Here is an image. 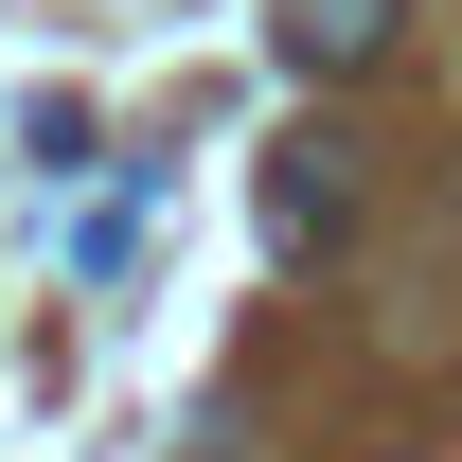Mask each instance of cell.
<instances>
[{"instance_id":"cell-1","label":"cell","mask_w":462,"mask_h":462,"mask_svg":"<svg viewBox=\"0 0 462 462\" xmlns=\"http://www.w3.org/2000/svg\"><path fill=\"white\" fill-rule=\"evenodd\" d=\"M338 231H356V143L285 125V143H267V249H285V267H320Z\"/></svg>"},{"instance_id":"cell-2","label":"cell","mask_w":462,"mask_h":462,"mask_svg":"<svg viewBox=\"0 0 462 462\" xmlns=\"http://www.w3.org/2000/svg\"><path fill=\"white\" fill-rule=\"evenodd\" d=\"M267 36H285V71H374L392 54V0H285Z\"/></svg>"}]
</instances>
